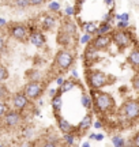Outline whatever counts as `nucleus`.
Returning <instances> with one entry per match:
<instances>
[{
	"label": "nucleus",
	"mask_w": 139,
	"mask_h": 147,
	"mask_svg": "<svg viewBox=\"0 0 139 147\" xmlns=\"http://www.w3.org/2000/svg\"><path fill=\"white\" fill-rule=\"evenodd\" d=\"M116 18L117 19H121V21H124V22H128V14H121V15H116Z\"/></svg>",
	"instance_id": "35"
},
{
	"label": "nucleus",
	"mask_w": 139,
	"mask_h": 147,
	"mask_svg": "<svg viewBox=\"0 0 139 147\" xmlns=\"http://www.w3.org/2000/svg\"><path fill=\"white\" fill-rule=\"evenodd\" d=\"M87 82L93 90H100L108 83V76L101 71H90L87 74Z\"/></svg>",
	"instance_id": "5"
},
{
	"label": "nucleus",
	"mask_w": 139,
	"mask_h": 147,
	"mask_svg": "<svg viewBox=\"0 0 139 147\" xmlns=\"http://www.w3.org/2000/svg\"><path fill=\"white\" fill-rule=\"evenodd\" d=\"M56 94H57V93H56V90H55V89H51V90H49V95H51V98H52V97H55Z\"/></svg>",
	"instance_id": "40"
},
{
	"label": "nucleus",
	"mask_w": 139,
	"mask_h": 147,
	"mask_svg": "<svg viewBox=\"0 0 139 147\" xmlns=\"http://www.w3.org/2000/svg\"><path fill=\"white\" fill-rule=\"evenodd\" d=\"M11 36L14 37L15 40L21 42L26 41V27L23 25H19V23H15L11 26Z\"/></svg>",
	"instance_id": "10"
},
{
	"label": "nucleus",
	"mask_w": 139,
	"mask_h": 147,
	"mask_svg": "<svg viewBox=\"0 0 139 147\" xmlns=\"http://www.w3.org/2000/svg\"><path fill=\"white\" fill-rule=\"evenodd\" d=\"M21 121H22L21 113L16 112V110H10V112H7L3 116V124L7 128H15V127L21 124Z\"/></svg>",
	"instance_id": "8"
},
{
	"label": "nucleus",
	"mask_w": 139,
	"mask_h": 147,
	"mask_svg": "<svg viewBox=\"0 0 139 147\" xmlns=\"http://www.w3.org/2000/svg\"><path fill=\"white\" fill-rule=\"evenodd\" d=\"M1 1H3V3H10L11 0H1Z\"/></svg>",
	"instance_id": "47"
},
{
	"label": "nucleus",
	"mask_w": 139,
	"mask_h": 147,
	"mask_svg": "<svg viewBox=\"0 0 139 147\" xmlns=\"http://www.w3.org/2000/svg\"><path fill=\"white\" fill-rule=\"evenodd\" d=\"M7 97H8V89L4 84L0 83V101H4Z\"/></svg>",
	"instance_id": "26"
},
{
	"label": "nucleus",
	"mask_w": 139,
	"mask_h": 147,
	"mask_svg": "<svg viewBox=\"0 0 139 147\" xmlns=\"http://www.w3.org/2000/svg\"><path fill=\"white\" fill-rule=\"evenodd\" d=\"M112 143L115 147H124L126 146V140L121 136H113L112 138Z\"/></svg>",
	"instance_id": "24"
},
{
	"label": "nucleus",
	"mask_w": 139,
	"mask_h": 147,
	"mask_svg": "<svg viewBox=\"0 0 139 147\" xmlns=\"http://www.w3.org/2000/svg\"><path fill=\"white\" fill-rule=\"evenodd\" d=\"M49 10L51 11H59L60 10V4L59 3H56V1H53V3L49 4Z\"/></svg>",
	"instance_id": "32"
},
{
	"label": "nucleus",
	"mask_w": 139,
	"mask_h": 147,
	"mask_svg": "<svg viewBox=\"0 0 139 147\" xmlns=\"http://www.w3.org/2000/svg\"><path fill=\"white\" fill-rule=\"evenodd\" d=\"M75 87V82L74 80H64V83L61 84V89H60V93H65V91H70V90Z\"/></svg>",
	"instance_id": "21"
},
{
	"label": "nucleus",
	"mask_w": 139,
	"mask_h": 147,
	"mask_svg": "<svg viewBox=\"0 0 139 147\" xmlns=\"http://www.w3.org/2000/svg\"><path fill=\"white\" fill-rule=\"evenodd\" d=\"M82 147H90V144H89V143L86 142V143H83V144H82Z\"/></svg>",
	"instance_id": "45"
},
{
	"label": "nucleus",
	"mask_w": 139,
	"mask_h": 147,
	"mask_svg": "<svg viewBox=\"0 0 139 147\" xmlns=\"http://www.w3.org/2000/svg\"><path fill=\"white\" fill-rule=\"evenodd\" d=\"M80 101H82V105L85 106L86 109H90L91 106H93V102H91L90 97L87 94H82V98H80Z\"/></svg>",
	"instance_id": "22"
},
{
	"label": "nucleus",
	"mask_w": 139,
	"mask_h": 147,
	"mask_svg": "<svg viewBox=\"0 0 139 147\" xmlns=\"http://www.w3.org/2000/svg\"><path fill=\"white\" fill-rule=\"evenodd\" d=\"M120 115L126 117L127 120H135L139 116V104L136 100L126 101L120 108Z\"/></svg>",
	"instance_id": "2"
},
{
	"label": "nucleus",
	"mask_w": 139,
	"mask_h": 147,
	"mask_svg": "<svg viewBox=\"0 0 139 147\" xmlns=\"http://www.w3.org/2000/svg\"><path fill=\"white\" fill-rule=\"evenodd\" d=\"M45 1H47V0H29L30 5H33V7H37V5H43Z\"/></svg>",
	"instance_id": "31"
},
{
	"label": "nucleus",
	"mask_w": 139,
	"mask_h": 147,
	"mask_svg": "<svg viewBox=\"0 0 139 147\" xmlns=\"http://www.w3.org/2000/svg\"><path fill=\"white\" fill-rule=\"evenodd\" d=\"M55 63L57 65V68L61 71V72H64L65 69H68L72 63H74V56H72V53L68 52V51H65V49H61L57 52L56 55V57H55Z\"/></svg>",
	"instance_id": "3"
},
{
	"label": "nucleus",
	"mask_w": 139,
	"mask_h": 147,
	"mask_svg": "<svg viewBox=\"0 0 139 147\" xmlns=\"http://www.w3.org/2000/svg\"><path fill=\"white\" fill-rule=\"evenodd\" d=\"M63 140L65 142V144L68 147L71 146H74V143H75V138L72 134H65V135H63Z\"/></svg>",
	"instance_id": "25"
},
{
	"label": "nucleus",
	"mask_w": 139,
	"mask_h": 147,
	"mask_svg": "<svg viewBox=\"0 0 139 147\" xmlns=\"http://www.w3.org/2000/svg\"><path fill=\"white\" fill-rule=\"evenodd\" d=\"M33 134H34V131H33V128H27L26 131H25V136L26 138H32Z\"/></svg>",
	"instance_id": "36"
},
{
	"label": "nucleus",
	"mask_w": 139,
	"mask_h": 147,
	"mask_svg": "<svg viewBox=\"0 0 139 147\" xmlns=\"http://www.w3.org/2000/svg\"><path fill=\"white\" fill-rule=\"evenodd\" d=\"M86 34H89V36H91V34H96L97 33V25L96 23H93V22H90V23H86Z\"/></svg>",
	"instance_id": "23"
},
{
	"label": "nucleus",
	"mask_w": 139,
	"mask_h": 147,
	"mask_svg": "<svg viewBox=\"0 0 139 147\" xmlns=\"http://www.w3.org/2000/svg\"><path fill=\"white\" fill-rule=\"evenodd\" d=\"M43 147H57V143H55V142H47V143H44Z\"/></svg>",
	"instance_id": "37"
},
{
	"label": "nucleus",
	"mask_w": 139,
	"mask_h": 147,
	"mask_svg": "<svg viewBox=\"0 0 139 147\" xmlns=\"http://www.w3.org/2000/svg\"><path fill=\"white\" fill-rule=\"evenodd\" d=\"M132 87H134L135 91H139V75L138 74L132 78Z\"/></svg>",
	"instance_id": "28"
},
{
	"label": "nucleus",
	"mask_w": 139,
	"mask_h": 147,
	"mask_svg": "<svg viewBox=\"0 0 139 147\" xmlns=\"http://www.w3.org/2000/svg\"><path fill=\"white\" fill-rule=\"evenodd\" d=\"M43 91H44V84L41 83V82H38V80H32V82H29V83L25 86L23 95H25L29 101H34L43 94Z\"/></svg>",
	"instance_id": "4"
},
{
	"label": "nucleus",
	"mask_w": 139,
	"mask_h": 147,
	"mask_svg": "<svg viewBox=\"0 0 139 147\" xmlns=\"http://www.w3.org/2000/svg\"><path fill=\"white\" fill-rule=\"evenodd\" d=\"M43 26L45 30H52L56 26V19L52 15H45L43 21Z\"/></svg>",
	"instance_id": "16"
},
{
	"label": "nucleus",
	"mask_w": 139,
	"mask_h": 147,
	"mask_svg": "<svg viewBox=\"0 0 139 147\" xmlns=\"http://www.w3.org/2000/svg\"><path fill=\"white\" fill-rule=\"evenodd\" d=\"M105 3H107L108 5H112L113 4V0H105Z\"/></svg>",
	"instance_id": "44"
},
{
	"label": "nucleus",
	"mask_w": 139,
	"mask_h": 147,
	"mask_svg": "<svg viewBox=\"0 0 139 147\" xmlns=\"http://www.w3.org/2000/svg\"><path fill=\"white\" fill-rule=\"evenodd\" d=\"M59 93L55 95V97H52V108H53L55 113L56 115H59L60 109H61V97H60V90H57Z\"/></svg>",
	"instance_id": "17"
},
{
	"label": "nucleus",
	"mask_w": 139,
	"mask_h": 147,
	"mask_svg": "<svg viewBox=\"0 0 139 147\" xmlns=\"http://www.w3.org/2000/svg\"><path fill=\"white\" fill-rule=\"evenodd\" d=\"M56 119H57V124H59L60 131L63 132L64 135H65V134H72V131H74V127H72V124H70L65 119L60 117L59 115H56Z\"/></svg>",
	"instance_id": "12"
},
{
	"label": "nucleus",
	"mask_w": 139,
	"mask_h": 147,
	"mask_svg": "<svg viewBox=\"0 0 139 147\" xmlns=\"http://www.w3.org/2000/svg\"><path fill=\"white\" fill-rule=\"evenodd\" d=\"M93 102H94L97 110L101 113H109L115 109V100L109 93L93 90Z\"/></svg>",
	"instance_id": "1"
},
{
	"label": "nucleus",
	"mask_w": 139,
	"mask_h": 147,
	"mask_svg": "<svg viewBox=\"0 0 139 147\" xmlns=\"http://www.w3.org/2000/svg\"><path fill=\"white\" fill-rule=\"evenodd\" d=\"M56 82H57V84H59V86H61V84L64 83V79L61 78V76H59V78H57V80H56Z\"/></svg>",
	"instance_id": "41"
},
{
	"label": "nucleus",
	"mask_w": 139,
	"mask_h": 147,
	"mask_svg": "<svg viewBox=\"0 0 139 147\" xmlns=\"http://www.w3.org/2000/svg\"><path fill=\"white\" fill-rule=\"evenodd\" d=\"M29 104V100L23 95V93H15L12 95V106L15 108L16 112H21Z\"/></svg>",
	"instance_id": "9"
},
{
	"label": "nucleus",
	"mask_w": 139,
	"mask_h": 147,
	"mask_svg": "<svg viewBox=\"0 0 139 147\" xmlns=\"http://www.w3.org/2000/svg\"><path fill=\"white\" fill-rule=\"evenodd\" d=\"M65 12H67V15H74V8H72V7H67V8H65Z\"/></svg>",
	"instance_id": "38"
},
{
	"label": "nucleus",
	"mask_w": 139,
	"mask_h": 147,
	"mask_svg": "<svg viewBox=\"0 0 139 147\" xmlns=\"http://www.w3.org/2000/svg\"><path fill=\"white\" fill-rule=\"evenodd\" d=\"M12 1V5L16 7V8H27V7H30V3H29V0H11Z\"/></svg>",
	"instance_id": "20"
},
{
	"label": "nucleus",
	"mask_w": 139,
	"mask_h": 147,
	"mask_svg": "<svg viewBox=\"0 0 139 147\" xmlns=\"http://www.w3.org/2000/svg\"><path fill=\"white\" fill-rule=\"evenodd\" d=\"M94 127H96V128H101V123H100V121H96V123H94Z\"/></svg>",
	"instance_id": "43"
},
{
	"label": "nucleus",
	"mask_w": 139,
	"mask_h": 147,
	"mask_svg": "<svg viewBox=\"0 0 139 147\" xmlns=\"http://www.w3.org/2000/svg\"><path fill=\"white\" fill-rule=\"evenodd\" d=\"M111 29H112V26H111V23L109 22H102L100 26H97V34L98 36H104V34H108V33L111 32Z\"/></svg>",
	"instance_id": "18"
},
{
	"label": "nucleus",
	"mask_w": 139,
	"mask_h": 147,
	"mask_svg": "<svg viewBox=\"0 0 139 147\" xmlns=\"http://www.w3.org/2000/svg\"><path fill=\"white\" fill-rule=\"evenodd\" d=\"M5 113H7V105L4 104V101H0V117H3Z\"/></svg>",
	"instance_id": "29"
},
{
	"label": "nucleus",
	"mask_w": 139,
	"mask_h": 147,
	"mask_svg": "<svg viewBox=\"0 0 139 147\" xmlns=\"http://www.w3.org/2000/svg\"><path fill=\"white\" fill-rule=\"evenodd\" d=\"M112 41L116 44V47L120 49V51H123L126 48H128L131 45V40H132V37L130 34L127 30H116V32L112 34Z\"/></svg>",
	"instance_id": "6"
},
{
	"label": "nucleus",
	"mask_w": 139,
	"mask_h": 147,
	"mask_svg": "<svg viewBox=\"0 0 139 147\" xmlns=\"http://www.w3.org/2000/svg\"><path fill=\"white\" fill-rule=\"evenodd\" d=\"M90 41L91 42L89 45V49L97 52V51H104V49L109 48L111 42H112V38L108 34H104V36H97L94 40H90Z\"/></svg>",
	"instance_id": "7"
},
{
	"label": "nucleus",
	"mask_w": 139,
	"mask_h": 147,
	"mask_svg": "<svg viewBox=\"0 0 139 147\" xmlns=\"http://www.w3.org/2000/svg\"><path fill=\"white\" fill-rule=\"evenodd\" d=\"M61 30H64L65 33H68L70 36H74L75 34V30H76V27H75V23L71 21H67L65 22V26L61 29Z\"/></svg>",
	"instance_id": "19"
},
{
	"label": "nucleus",
	"mask_w": 139,
	"mask_h": 147,
	"mask_svg": "<svg viewBox=\"0 0 139 147\" xmlns=\"http://www.w3.org/2000/svg\"><path fill=\"white\" fill-rule=\"evenodd\" d=\"M4 23H5L4 19H0V25H4Z\"/></svg>",
	"instance_id": "46"
},
{
	"label": "nucleus",
	"mask_w": 139,
	"mask_h": 147,
	"mask_svg": "<svg viewBox=\"0 0 139 147\" xmlns=\"http://www.w3.org/2000/svg\"><path fill=\"white\" fill-rule=\"evenodd\" d=\"M94 139H96V140H102L104 136H102L101 134H97V135H94Z\"/></svg>",
	"instance_id": "42"
},
{
	"label": "nucleus",
	"mask_w": 139,
	"mask_h": 147,
	"mask_svg": "<svg viewBox=\"0 0 139 147\" xmlns=\"http://www.w3.org/2000/svg\"><path fill=\"white\" fill-rule=\"evenodd\" d=\"M131 146L132 147H139V134H135L132 140H131Z\"/></svg>",
	"instance_id": "30"
},
{
	"label": "nucleus",
	"mask_w": 139,
	"mask_h": 147,
	"mask_svg": "<svg viewBox=\"0 0 139 147\" xmlns=\"http://www.w3.org/2000/svg\"><path fill=\"white\" fill-rule=\"evenodd\" d=\"M117 27H119V30H126V29L128 27V22H124V21L119 22V23H117Z\"/></svg>",
	"instance_id": "33"
},
{
	"label": "nucleus",
	"mask_w": 139,
	"mask_h": 147,
	"mask_svg": "<svg viewBox=\"0 0 139 147\" xmlns=\"http://www.w3.org/2000/svg\"><path fill=\"white\" fill-rule=\"evenodd\" d=\"M90 40H91V36H89V34H85V36L80 38V42H82V44H87V42L90 41Z\"/></svg>",
	"instance_id": "34"
},
{
	"label": "nucleus",
	"mask_w": 139,
	"mask_h": 147,
	"mask_svg": "<svg viewBox=\"0 0 139 147\" xmlns=\"http://www.w3.org/2000/svg\"><path fill=\"white\" fill-rule=\"evenodd\" d=\"M7 78H8V71H7V68H5L4 65L0 64V82L5 80Z\"/></svg>",
	"instance_id": "27"
},
{
	"label": "nucleus",
	"mask_w": 139,
	"mask_h": 147,
	"mask_svg": "<svg viewBox=\"0 0 139 147\" xmlns=\"http://www.w3.org/2000/svg\"><path fill=\"white\" fill-rule=\"evenodd\" d=\"M3 48H4V40H3V37L0 36V52L3 51Z\"/></svg>",
	"instance_id": "39"
},
{
	"label": "nucleus",
	"mask_w": 139,
	"mask_h": 147,
	"mask_svg": "<svg viewBox=\"0 0 139 147\" xmlns=\"http://www.w3.org/2000/svg\"><path fill=\"white\" fill-rule=\"evenodd\" d=\"M45 37H44V34L41 32H33L32 34H30V42H32L34 47L37 48H41L45 45Z\"/></svg>",
	"instance_id": "11"
},
{
	"label": "nucleus",
	"mask_w": 139,
	"mask_h": 147,
	"mask_svg": "<svg viewBox=\"0 0 139 147\" xmlns=\"http://www.w3.org/2000/svg\"><path fill=\"white\" fill-rule=\"evenodd\" d=\"M93 124V117H91V113H87V115L82 119V121L79 123V125H78V129L79 131H87L89 128H90V125Z\"/></svg>",
	"instance_id": "14"
},
{
	"label": "nucleus",
	"mask_w": 139,
	"mask_h": 147,
	"mask_svg": "<svg viewBox=\"0 0 139 147\" xmlns=\"http://www.w3.org/2000/svg\"><path fill=\"white\" fill-rule=\"evenodd\" d=\"M71 38H72V36H70L68 33H65L64 30H60L59 34H57V42H59V45H63V47L68 45L71 42Z\"/></svg>",
	"instance_id": "15"
},
{
	"label": "nucleus",
	"mask_w": 139,
	"mask_h": 147,
	"mask_svg": "<svg viewBox=\"0 0 139 147\" xmlns=\"http://www.w3.org/2000/svg\"><path fill=\"white\" fill-rule=\"evenodd\" d=\"M0 147H3V146H0Z\"/></svg>",
	"instance_id": "48"
},
{
	"label": "nucleus",
	"mask_w": 139,
	"mask_h": 147,
	"mask_svg": "<svg viewBox=\"0 0 139 147\" xmlns=\"http://www.w3.org/2000/svg\"><path fill=\"white\" fill-rule=\"evenodd\" d=\"M128 63L131 64V67L134 69H138V67H139V51L136 47H135L134 49L131 51V53H130Z\"/></svg>",
	"instance_id": "13"
}]
</instances>
